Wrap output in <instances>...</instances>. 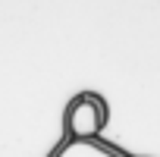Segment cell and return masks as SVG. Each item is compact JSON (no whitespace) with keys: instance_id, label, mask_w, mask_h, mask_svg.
<instances>
[{"instance_id":"2","label":"cell","mask_w":160,"mask_h":157,"mask_svg":"<svg viewBox=\"0 0 160 157\" xmlns=\"http://www.w3.org/2000/svg\"><path fill=\"white\" fill-rule=\"evenodd\" d=\"M53 157H122L101 141H66Z\"/></svg>"},{"instance_id":"1","label":"cell","mask_w":160,"mask_h":157,"mask_svg":"<svg viewBox=\"0 0 160 157\" xmlns=\"http://www.w3.org/2000/svg\"><path fill=\"white\" fill-rule=\"evenodd\" d=\"M107 126V104L98 94H78L66 107V129L72 141H98Z\"/></svg>"}]
</instances>
